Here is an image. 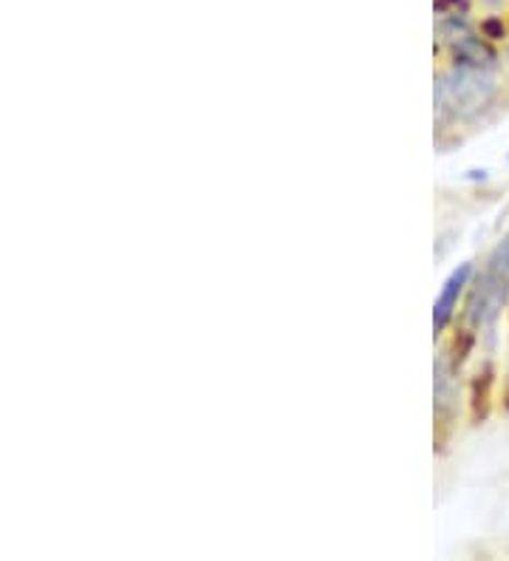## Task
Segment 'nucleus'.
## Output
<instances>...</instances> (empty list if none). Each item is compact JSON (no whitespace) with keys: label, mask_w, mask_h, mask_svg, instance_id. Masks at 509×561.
Masks as SVG:
<instances>
[{"label":"nucleus","mask_w":509,"mask_h":561,"mask_svg":"<svg viewBox=\"0 0 509 561\" xmlns=\"http://www.w3.org/2000/svg\"><path fill=\"white\" fill-rule=\"evenodd\" d=\"M470 275H473V264H462V267H455L453 273L448 275V280H444V287H441L439 298H436L433 304L436 332H441V329L450 323V318H453L455 307H459V298H462V293L470 284Z\"/></svg>","instance_id":"7ed1b4c3"},{"label":"nucleus","mask_w":509,"mask_h":561,"mask_svg":"<svg viewBox=\"0 0 509 561\" xmlns=\"http://www.w3.org/2000/svg\"><path fill=\"white\" fill-rule=\"evenodd\" d=\"M496 96V77L482 62H455L439 80V108L453 117L470 119L487 108Z\"/></svg>","instance_id":"f257e3e1"},{"label":"nucleus","mask_w":509,"mask_h":561,"mask_svg":"<svg viewBox=\"0 0 509 561\" xmlns=\"http://www.w3.org/2000/svg\"><path fill=\"white\" fill-rule=\"evenodd\" d=\"M509 295V233L498 241V247L489 253L482 275L475 280L473 298H470V321L475 327H489L501 316L504 304Z\"/></svg>","instance_id":"f03ea898"}]
</instances>
